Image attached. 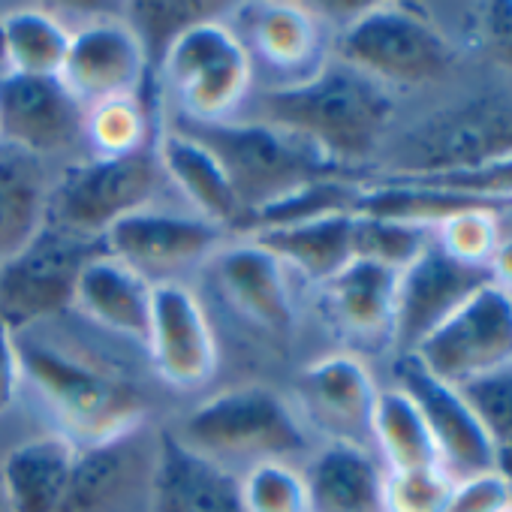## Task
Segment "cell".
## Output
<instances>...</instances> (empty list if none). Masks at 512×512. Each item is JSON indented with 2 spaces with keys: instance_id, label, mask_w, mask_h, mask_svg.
<instances>
[{
  "instance_id": "obj_1",
  "label": "cell",
  "mask_w": 512,
  "mask_h": 512,
  "mask_svg": "<svg viewBox=\"0 0 512 512\" xmlns=\"http://www.w3.org/2000/svg\"><path fill=\"white\" fill-rule=\"evenodd\" d=\"M25 398H34L52 431L79 449L148 428L157 380L145 350L124 344L76 314L16 332Z\"/></svg>"
},
{
  "instance_id": "obj_2",
  "label": "cell",
  "mask_w": 512,
  "mask_h": 512,
  "mask_svg": "<svg viewBox=\"0 0 512 512\" xmlns=\"http://www.w3.org/2000/svg\"><path fill=\"white\" fill-rule=\"evenodd\" d=\"M404 112L407 103L401 97L329 55V61L302 82L256 88L241 115L305 139L332 166L362 181Z\"/></svg>"
},
{
  "instance_id": "obj_3",
  "label": "cell",
  "mask_w": 512,
  "mask_h": 512,
  "mask_svg": "<svg viewBox=\"0 0 512 512\" xmlns=\"http://www.w3.org/2000/svg\"><path fill=\"white\" fill-rule=\"evenodd\" d=\"M512 157V79L500 70L407 106L368 178H416ZM365 181V178H362Z\"/></svg>"
},
{
  "instance_id": "obj_4",
  "label": "cell",
  "mask_w": 512,
  "mask_h": 512,
  "mask_svg": "<svg viewBox=\"0 0 512 512\" xmlns=\"http://www.w3.org/2000/svg\"><path fill=\"white\" fill-rule=\"evenodd\" d=\"M332 55L389 88L407 106L449 91L473 70L461 37L410 4L356 7L332 31Z\"/></svg>"
},
{
  "instance_id": "obj_5",
  "label": "cell",
  "mask_w": 512,
  "mask_h": 512,
  "mask_svg": "<svg viewBox=\"0 0 512 512\" xmlns=\"http://www.w3.org/2000/svg\"><path fill=\"white\" fill-rule=\"evenodd\" d=\"M163 425L181 443L235 473L260 461L302 464L317 446L290 392L253 380L205 392Z\"/></svg>"
},
{
  "instance_id": "obj_6",
  "label": "cell",
  "mask_w": 512,
  "mask_h": 512,
  "mask_svg": "<svg viewBox=\"0 0 512 512\" xmlns=\"http://www.w3.org/2000/svg\"><path fill=\"white\" fill-rule=\"evenodd\" d=\"M160 118L178 124H220L241 118L256 91V73L226 7L178 31L154 61Z\"/></svg>"
},
{
  "instance_id": "obj_7",
  "label": "cell",
  "mask_w": 512,
  "mask_h": 512,
  "mask_svg": "<svg viewBox=\"0 0 512 512\" xmlns=\"http://www.w3.org/2000/svg\"><path fill=\"white\" fill-rule=\"evenodd\" d=\"M169 124L196 136L217 157L247 220L266 205L281 202L317 181L350 178L305 139L256 118L241 115L220 124H178V121Z\"/></svg>"
},
{
  "instance_id": "obj_8",
  "label": "cell",
  "mask_w": 512,
  "mask_h": 512,
  "mask_svg": "<svg viewBox=\"0 0 512 512\" xmlns=\"http://www.w3.org/2000/svg\"><path fill=\"white\" fill-rule=\"evenodd\" d=\"M166 199L172 190L154 145L127 157L85 154L55 172L49 220L103 241L115 223Z\"/></svg>"
},
{
  "instance_id": "obj_9",
  "label": "cell",
  "mask_w": 512,
  "mask_h": 512,
  "mask_svg": "<svg viewBox=\"0 0 512 512\" xmlns=\"http://www.w3.org/2000/svg\"><path fill=\"white\" fill-rule=\"evenodd\" d=\"M223 311L266 344H290L302 329V284L272 250L247 235L229 238L196 275Z\"/></svg>"
},
{
  "instance_id": "obj_10",
  "label": "cell",
  "mask_w": 512,
  "mask_h": 512,
  "mask_svg": "<svg viewBox=\"0 0 512 512\" xmlns=\"http://www.w3.org/2000/svg\"><path fill=\"white\" fill-rule=\"evenodd\" d=\"M100 250L103 241L49 220L0 266V320L13 332H25L70 314L76 281Z\"/></svg>"
},
{
  "instance_id": "obj_11",
  "label": "cell",
  "mask_w": 512,
  "mask_h": 512,
  "mask_svg": "<svg viewBox=\"0 0 512 512\" xmlns=\"http://www.w3.org/2000/svg\"><path fill=\"white\" fill-rule=\"evenodd\" d=\"M142 350L163 392L205 395L217 383L223 347L214 317L193 284H154L151 323Z\"/></svg>"
},
{
  "instance_id": "obj_12",
  "label": "cell",
  "mask_w": 512,
  "mask_h": 512,
  "mask_svg": "<svg viewBox=\"0 0 512 512\" xmlns=\"http://www.w3.org/2000/svg\"><path fill=\"white\" fill-rule=\"evenodd\" d=\"M226 22L250 55L256 88L302 82L332 55V28L314 4L250 0L226 7Z\"/></svg>"
},
{
  "instance_id": "obj_13",
  "label": "cell",
  "mask_w": 512,
  "mask_h": 512,
  "mask_svg": "<svg viewBox=\"0 0 512 512\" xmlns=\"http://www.w3.org/2000/svg\"><path fill=\"white\" fill-rule=\"evenodd\" d=\"M235 235L202 220L175 196L148 205L103 235V250L133 266L151 284L187 281Z\"/></svg>"
},
{
  "instance_id": "obj_14",
  "label": "cell",
  "mask_w": 512,
  "mask_h": 512,
  "mask_svg": "<svg viewBox=\"0 0 512 512\" xmlns=\"http://www.w3.org/2000/svg\"><path fill=\"white\" fill-rule=\"evenodd\" d=\"M410 356L455 389L512 365V296L482 284Z\"/></svg>"
},
{
  "instance_id": "obj_15",
  "label": "cell",
  "mask_w": 512,
  "mask_h": 512,
  "mask_svg": "<svg viewBox=\"0 0 512 512\" xmlns=\"http://www.w3.org/2000/svg\"><path fill=\"white\" fill-rule=\"evenodd\" d=\"M58 79L85 109H91L115 97H145L154 64L127 13H97L73 22Z\"/></svg>"
},
{
  "instance_id": "obj_16",
  "label": "cell",
  "mask_w": 512,
  "mask_h": 512,
  "mask_svg": "<svg viewBox=\"0 0 512 512\" xmlns=\"http://www.w3.org/2000/svg\"><path fill=\"white\" fill-rule=\"evenodd\" d=\"M85 106L58 76H19L0 70V142L61 169L82 160Z\"/></svg>"
},
{
  "instance_id": "obj_17",
  "label": "cell",
  "mask_w": 512,
  "mask_h": 512,
  "mask_svg": "<svg viewBox=\"0 0 512 512\" xmlns=\"http://www.w3.org/2000/svg\"><path fill=\"white\" fill-rule=\"evenodd\" d=\"M383 380L371 359L353 350H329L308 359L293 380L290 398L320 440L368 443L371 413ZM371 446V443H368Z\"/></svg>"
},
{
  "instance_id": "obj_18",
  "label": "cell",
  "mask_w": 512,
  "mask_h": 512,
  "mask_svg": "<svg viewBox=\"0 0 512 512\" xmlns=\"http://www.w3.org/2000/svg\"><path fill=\"white\" fill-rule=\"evenodd\" d=\"M383 380L401 386L419 404L434 437L440 467L452 479H467L497 467V449L461 389L428 374L413 356H392Z\"/></svg>"
},
{
  "instance_id": "obj_19",
  "label": "cell",
  "mask_w": 512,
  "mask_h": 512,
  "mask_svg": "<svg viewBox=\"0 0 512 512\" xmlns=\"http://www.w3.org/2000/svg\"><path fill=\"white\" fill-rule=\"evenodd\" d=\"M395 290L398 272L368 260H350L332 281L317 287L311 296L338 347L374 362V356H392Z\"/></svg>"
},
{
  "instance_id": "obj_20",
  "label": "cell",
  "mask_w": 512,
  "mask_h": 512,
  "mask_svg": "<svg viewBox=\"0 0 512 512\" xmlns=\"http://www.w3.org/2000/svg\"><path fill=\"white\" fill-rule=\"evenodd\" d=\"M145 512H247L241 473L190 449L160 422L151 443Z\"/></svg>"
},
{
  "instance_id": "obj_21",
  "label": "cell",
  "mask_w": 512,
  "mask_h": 512,
  "mask_svg": "<svg viewBox=\"0 0 512 512\" xmlns=\"http://www.w3.org/2000/svg\"><path fill=\"white\" fill-rule=\"evenodd\" d=\"M482 284H488V272L455 263L431 238L416 260L398 272L392 356H410Z\"/></svg>"
},
{
  "instance_id": "obj_22",
  "label": "cell",
  "mask_w": 512,
  "mask_h": 512,
  "mask_svg": "<svg viewBox=\"0 0 512 512\" xmlns=\"http://www.w3.org/2000/svg\"><path fill=\"white\" fill-rule=\"evenodd\" d=\"M154 151H157V160L163 166L172 196L184 208H190L202 220L226 229L235 238L244 235L247 214H244L226 172L220 169L217 157L196 136H190L187 130L160 118Z\"/></svg>"
},
{
  "instance_id": "obj_23",
  "label": "cell",
  "mask_w": 512,
  "mask_h": 512,
  "mask_svg": "<svg viewBox=\"0 0 512 512\" xmlns=\"http://www.w3.org/2000/svg\"><path fill=\"white\" fill-rule=\"evenodd\" d=\"M151 299L154 284L148 278H142L118 256L100 250L85 263L76 281L70 314L142 350L151 323Z\"/></svg>"
},
{
  "instance_id": "obj_24",
  "label": "cell",
  "mask_w": 512,
  "mask_h": 512,
  "mask_svg": "<svg viewBox=\"0 0 512 512\" xmlns=\"http://www.w3.org/2000/svg\"><path fill=\"white\" fill-rule=\"evenodd\" d=\"M79 446L46 428L0 455V494L7 512H64Z\"/></svg>"
},
{
  "instance_id": "obj_25",
  "label": "cell",
  "mask_w": 512,
  "mask_h": 512,
  "mask_svg": "<svg viewBox=\"0 0 512 512\" xmlns=\"http://www.w3.org/2000/svg\"><path fill=\"white\" fill-rule=\"evenodd\" d=\"M302 476L311 512H383L386 467L368 443L320 440Z\"/></svg>"
},
{
  "instance_id": "obj_26",
  "label": "cell",
  "mask_w": 512,
  "mask_h": 512,
  "mask_svg": "<svg viewBox=\"0 0 512 512\" xmlns=\"http://www.w3.org/2000/svg\"><path fill=\"white\" fill-rule=\"evenodd\" d=\"M154 431L79 449L64 512H121L130 494L145 497Z\"/></svg>"
},
{
  "instance_id": "obj_27",
  "label": "cell",
  "mask_w": 512,
  "mask_h": 512,
  "mask_svg": "<svg viewBox=\"0 0 512 512\" xmlns=\"http://www.w3.org/2000/svg\"><path fill=\"white\" fill-rule=\"evenodd\" d=\"M272 250L293 278L314 293L353 260V211L314 217L247 235Z\"/></svg>"
},
{
  "instance_id": "obj_28",
  "label": "cell",
  "mask_w": 512,
  "mask_h": 512,
  "mask_svg": "<svg viewBox=\"0 0 512 512\" xmlns=\"http://www.w3.org/2000/svg\"><path fill=\"white\" fill-rule=\"evenodd\" d=\"M55 172L40 157L0 142V266L49 223Z\"/></svg>"
},
{
  "instance_id": "obj_29",
  "label": "cell",
  "mask_w": 512,
  "mask_h": 512,
  "mask_svg": "<svg viewBox=\"0 0 512 512\" xmlns=\"http://www.w3.org/2000/svg\"><path fill=\"white\" fill-rule=\"evenodd\" d=\"M73 22L40 4L0 7V70L19 76H61Z\"/></svg>"
},
{
  "instance_id": "obj_30",
  "label": "cell",
  "mask_w": 512,
  "mask_h": 512,
  "mask_svg": "<svg viewBox=\"0 0 512 512\" xmlns=\"http://www.w3.org/2000/svg\"><path fill=\"white\" fill-rule=\"evenodd\" d=\"M368 443L386 470L440 467V455L419 404L389 380H383L377 392Z\"/></svg>"
},
{
  "instance_id": "obj_31",
  "label": "cell",
  "mask_w": 512,
  "mask_h": 512,
  "mask_svg": "<svg viewBox=\"0 0 512 512\" xmlns=\"http://www.w3.org/2000/svg\"><path fill=\"white\" fill-rule=\"evenodd\" d=\"M160 109L145 97H115L85 112V151L91 157H127L154 145Z\"/></svg>"
},
{
  "instance_id": "obj_32",
  "label": "cell",
  "mask_w": 512,
  "mask_h": 512,
  "mask_svg": "<svg viewBox=\"0 0 512 512\" xmlns=\"http://www.w3.org/2000/svg\"><path fill=\"white\" fill-rule=\"evenodd\" d=\"M506 229L503 205H464L446 217H440L431 232L437 247L452 256L455 263L470 269H488L497 241Z\"/></svg>"
},
{
  "instance_id": "obj_33",
  "label": "cell",
  "mask_w": 512,
  "mask_h": 512,
  "mask_svg": "<svg viewBox=\"0 0 512 512\" xmlns=\"http://www.w3.org/2000/svg\"><path fill=\"white\" fill-rule=\"evenodd\" d=\"M431 238V226L425 223L353 211V260H368L401 272L431 244Z\"/></svg>"
},
{
  "instance_id": "obj_34",
  "label": "cell",
  "mask_w": 512,
  "mask_h": 512,
  "mask_svg": "<svg viewBox=\"0 0 512 512\" xmlns=\"http://www.w3.org/2000/svg\"><path fill=\"white\" fill-rule=\"evenodd\" d=\"M241 500L247 512H311L302 464L260 461L241 470Z\"/></svg>"
},
{
  "instance_id": "obj_35",
  "label": "cell",
  "mask_w": 512,
  "mask_h": 512,
  "mask_svg": "<svg viewBox=\"0 0 512 512\" xmlns=\"http://www.w3.org/2000/svg\"><path fill=\"white\" fill-rule=\"evenodd\" d=\"M464 398L476 410L482 428L488 431L497 449V470L512 476V365L497 368L467 386H461Z\"/></svg>"
},
{
  "instance_id": "obj_36",
  "label": "cell",
  "mask_w": 512,
  "mask_h": 512,
  "mask_svg": "<svg viewBox=\"0 0 512 512\" xmlns=\"http://www.w3.org/2000/svg\"><path fill=\"white\" fill-rule=\"evenodd\" d=\"M455 479L443 467L386 470L383 512H446Z\"/></svg>"
},
{
  "instance_id": "obj_37",
  "label": "cell",
  "mask_w": 512,
  "mask_h": 512,
  "mask_svg": "<svg viewBox=\"0 0 512 512\" xmlns=\"http://www.w3.org/2000/svg\"><path fill=\"white\" fill-rule=\"evenodd\" d=\"M506 506H512V482L494 467L467 479H455L446 512H503Z\"/></svg>"
},
{
  "instance_id": "obj_38",
  "label": "cell",
  "mask_w": 512,
  "mask_h": 512,
  "mask_svg": "<svg viewBox=\"0 0 512 512\" xmlns=\"http://www.w3.org/2000/svg\"><path fill=\"white\" fill-rule=\"evenodd\" d=\"M25 401V374L16 347V332L0 320V419Z\"/></svg>"
},
{
  "instance_id": "obj_39",
  "label": "cell",
  "mask_w": 512,
  "mask_h": 512,
  "mask_svg": "<svg viewBox=\"0 0 512 512\" xmlns=\"http://www.w3.org/2000/svg\"><path fill=\"white\" fill-rule=\"evenodd\" d=\"M485 272L494 287H500L506 296H512V220L509 217H506V229L497 241V250H494Z\"/></svg>"
},
{
  "instance_id": "obj_40",
  "label": "cell",
  "mask_w": 512,
  "mask_h": 512,
  "mask_svg": "<svg viewBox=\"0 0 512 512\" xmlns=\"http://www.w3.org/2000/svg\"><path fill=\"white\" fill-rule=\"evenodd\" d=\"M0 512H7V506H4V494H0Z\"/></svg>"
},
{
  "instance_id": "obj_41",
  "label": "cell",
  "mask_w": 512,
  "mask_h": 512,
  "mask_svg": "<svg viewBox=\"0 0 512 512\" xmlns=\"http://www.w3.org/2000/svg\"><path fill=\"white\" fill-rule=\"evenodd\" d=\"M503 512H512V506H506V509H503Z\"/></svg>"
},
{
  "instance_id": "obj_42",
  "label": "cell",
  "mask_w": 512,
  "mask_h": 512,
  "mask_svg": "<svg viewBox=\"0 0 512 512\" xmlns=\"http://www.w3.org/2000/svg\"><path fill=\"white\" fill-rule=\"evenodd\" d=\"M509 482H512V476H509Z\"/></svg>"
}]
</instances>
